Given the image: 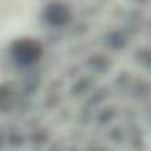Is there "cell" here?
Segmentation results:
<instances>
[{"mask_svg": "<svg viewBox=\"0 0 151 151\" xmlns=\"http://www.w3.org/2000/svg\"><path fill=\"white\" fill-rule=\"evenodd\" d=\"M7 54H9V59L17 68H33L42 59L45 47L38 38H17L7 47Z\"/></svg>", "mask_w": 151, "mask_h": 151, "instance_id": "obj_1", "label": "cell"}, {"mask_svg": "<svg viewBox=\"0 0 151 151\" xmlns=\"http://www.w3.org/2000/svg\"><path fill=\"white\" fill-rule=\"evenodd\" d=\"M73 19V12L66 2H50L45 9H42V21L50 26V28H66Z\"/></svg>", "mask_w": 151, "mask_h": 151, "instance_id": "obj_2", "label": "cell"}, {"mask_svg": "<svg viewBox=\"0 0 151 151\" xmlns=\"http://www.w3.org/2000/svg\"><path fill=\"white\" fill-rule=\"evenodd\" d=\"M17 101V92L9 83H2L0 85V113H7Z\"/></svg>", "mask_w": 151, "mask_h": 151, "instance_id": "obj_3", "label": "cell"}, {"mask_svg": "<svg viewBox=\"0 0 151 151\" xmlns=\"http://www.w3.org/2000/svg\"><path fill=\"white\" fill-rule=\"evenodd\" d=\"M2 144H5V132L0 130V146H2Z\"/></svg>", "mask_w": 151, "mask_h": 151, "instance_id": "obj_4", "label": "cell"}]
</instances>
